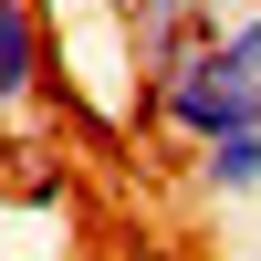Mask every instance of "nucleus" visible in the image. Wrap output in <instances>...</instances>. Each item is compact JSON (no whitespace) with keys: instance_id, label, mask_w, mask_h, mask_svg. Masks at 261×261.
Returning a JSON list of instances; mask_svg holds the SVG:
<instances>
[{"instance_id":"5","label":"nucleus","mask_w":261,"mask_h":261,"mask_svg":"<svg viewBox=\"0 0 261 261\" xmlns=\"http://www.w3.org/2000/svg\"><path fill=\"white\" fill-rule=\"evenodd\" d=\"M220 11H261V0H220Z\"/></svg>"},{"instance_id":"4","label":"nucleus","mask_w":261,"mask_h":261,"mask_svg":"<svg viewBox=\"0 0 261 261\" xmlns=\"http://www.w3.org/2000/svg\"><path fill=\"white\" fill-rule=\"evenodd\" d=\"M199 188H209V199H251V188H261V136H220V146H199Z\"/></svg>"},{"instance_id":"3","label":"nucleus","mask_w":261,"mask_h":261,"mask_svg":"<svg viewBox=\"0 0 261 261\" xmlns=\"http://www.w3.org/2000/svg\"><path fill=\"white\" fill-rule=\"evenodd\" d=\"M42 84H53V32H42L32 0H0V115L32 105Z\"/></svg>"},{"instance_id":"6","label":"nucleus","mask_w":261,"mask_h":261,"mask_svg":"<svg viewBox=\"0 0 261 261\" xmlns=\"http://www.w3.org/2000/svg\"><path fill=\"white\" fill-rule=\"evenodd\" d=\"M251 261H261V241H251Z\"/></svg>"},{"instance_id":"2","label":"nucleus","mask_w":261,"mask_h":261,"mask_svg":"<svg viewBox=\"0 0 261 261\" xmlns=\"http://www.w3.org/2000/svg\"><path fill=\"white\" fill-rule=\"evenodd\" d=\"M220 0H115V32L136 42V63L146 73H167V63H188V53H209L220 42Z\"/></svg>"},{"instance_id":"1","label":"nucleus","mask_w":261,"mask_h":261,"mask_svg":"<svg viewBox=\"0 0 261 261\" xmlns=\"http://www.w3.org/2000/svg\"><path fill=\"white\" fill-rule=\"evenodd\" d=\"M146 125L178 146H220V136H261V73L230 42H209V53L167 63V73H146Z\"/></svg>"}]
</instances>
